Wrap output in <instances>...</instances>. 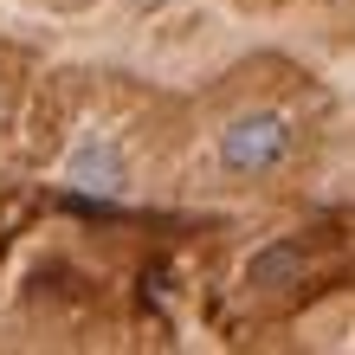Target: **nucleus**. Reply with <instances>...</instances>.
<instances>
[{"instance_id": "obj_1", "label": "nucleus", "mask_w": 355, "mask_h": 355, "mask_svg": "<svg viewBox=\"0 0 355 355\" xmlns=\"http://www.w3.org/2000/svg\"><path fill=\"white\" fill-rule=\"evenodd\" d=\"M291 142H297V130H291L284 110H239L220 130L214 155H220L226 175L259 181V175H271V168H284V162H291Z\"/></svg>"}, {"instance_id": "obj_3", "label": "nucleus", "mask_w": 355, "mask_h": 355, "mask_svg": "<svg viewBox=\"0 0 355 355\" xmlns=\"http://www.w3.org/2000/svg\"><path fill=\"white\" fill-rule=\"evenodd\" d=\"M297 271H304L297 245H271V252L252 259V284H284V278H297Z\"/></svg>"}, {"instance_id": "obj_2", "label": "nucleus", "mask_w": 355, "mask_h": 355, "mask_svg": "<svg viewBox=\"0 0 355 355\" xmlns=\"http://www.w3.org/2000/svg\"><path fill=\"white\" fill-rule=\"evenodd\" d=\"M65 181L71 187H91V194H116V187H123V162L110 149H97V142H85V149L65 162Z\"/></svg>"}]
</instances>
